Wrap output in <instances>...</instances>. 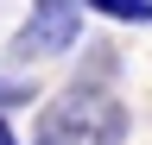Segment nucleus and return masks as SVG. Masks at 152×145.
<instances>
[{"instance_id":"1","label":"nucleus","mask_w":152,"mask_h":145,"mask_svg":"<svg viewBox=\"0 0 152 145\" xmlns=\"http://www.w3.org/2000/svg\"><path fill=\"white\" fill-rule=\"evenodd\" d=\"M133 114L114 88H83L70 82L32 114V145H127Z\"/></svg>"},{"instance_id":"2","label":"nucleus","mask_w":152,"mask_h":145,"mask_svg":"<svg viewBox=\"0 0 152 145\" xmlns=\"http://www.w3.org/2000/svg\"><path fill=\"white\" fill-rule=\"evenodd\" d=\"M83 38V0H32L26 25L13 32L7 57L13 63H38V57H64Z\"/></svg>"},{"instance_id":"3","label":"nucleus","mask_w":152,"mask_h":145,"mask_svg":"<svg viewBox=\"0 0 152 145\" xmlns=\"http://www.w3.org/2000/svg\"><path fill=\"white\" fill-rule=\"evenodd\" d=\"M114 69H121V57H114L108 44H89V57H83V76H76V82H83V88H108V82H114Z\"/></svg>"},{"instance_id":"4","label":"nucleus","mask_w":152,"mask_h":145,"mask_svg":"<svg viewBox=\"0 0 152 145\" xmlns=\"http://www.w3.org/2000/svg\"><path fill=\"white\" fill-rule=\"evenodd\" d=\"M26 101H38V88H32V82H19V76H0V114H7V107H26Z\"/></svg>"}]
</instances>
